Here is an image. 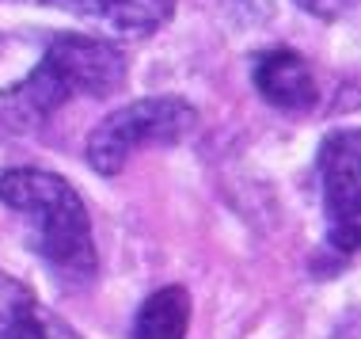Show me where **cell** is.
Returning a JSON list of instances; mask_svg holds the SVG:
<instances>
[{"label":"cell","mask_w":361,"mask_h":339,"mask_svg":"<svg viewBox=\"0 0 361 339\" xmlns=\"http://www.w3.org/2000/svg\"><path fill=\"white\" fill-rule=\"evenodd\" d=\"M0 202L27 221V240L65 278L95 275V240L84 198L69 179L46 168L0 172Z\"/></svg>","instance_id":"obj_2"},{"label":"cell","mask_w":361,"mask_h":339,"mask_svg":"<svg viewBox=\"0 0 361 339\" xmlns=\"http://www.w3.org/2000/svg\"><path fill=\"white\" fill-rule=\"evenodd\" d=\"M251 84L270 107L278 111H312L319 100L316 76H312L308 61L297 50H267L255 57L251 69Z\"/></svg>","instance_id":"obj_5"},{"label":"cell","mask_w":361,"mask_h":339,"mask_svg":"<svg viewBox=\"0 0 361 339\" xmlns=\"http://www.w3.org/2000/svg\"><path fill=\"white\" fill-rule=\"evenodd\" d=\"M126 84V54L114 42L87 35H61L19 84L0 88V130L31 133L76 95L118 92Z\"/></svg>","instance_id":"obj_1"},{"label":"cell","mask_w":361,"mask_h":339,"mask_svg":"<svg viewBox=\"0 0 361 339\" xmlns=\"http://www.w3.org/2000/svg\"><path fill=\"white\" fill-rule=\"evenodd\" d=\"M190 328V294L187 286H160L145 297L133 316V339H187Z\"/></svg>","instance_id":"obj_8"},{"label":"cell","mask_w":361,"mask_h":339,"mask_svg":"<svg viewBox=\"0 0 361 339\" xmlns=\"http://www.w3.org/2000/svg\"><path fill=\"white\" fill-rule=\"evenodd\" d=\"M198 122V111L179 95H149L118 107L87 133L84 157L99 176H118L145 145H175Z\"/></svg>","instance_id":"obj_3"},{"label":"cell","mask_w":361,"mask_h":339,"mask_svg":"<svg viewBox=\"0 0 361 339\" xmlns=\"http://www.w3.org/2000/svg\"><path fill=\"white\" fill-rule=\"evenodd\" d=\"M0 339H80L16 275L0 270Z\"/></svg>","instance_id":"obj_7"},{"label":"cell","mask_w":361,"mask_h":339,"mask_svg":"<svg viewBox=\"0 0 361 339\" xmlns=\"http://www.w3.org/2000/svg\"><path fill=\"white\" fill-rule=\"evenodd\" d=\"M297 4L305 8L308 16L327 19V23H331V19H343V16L350 12V8L357 4V0H297Z\"/></svg>","instance_id":"obj_9"},{"label":"cell","mask_w":361,"mask_h":339,"mask_svg":"<svg viewBox=\"0 0 361 339\" xmlns=\"http://www.w3.org/2000/svg\"><path fill=\"white\" fill-rule=\"evenodd\" d=\"M357 130H335L319 153V179H324V210H327V240L343 256L357 248L361 225V176H357Z\"/></svg>","instance_id":"obj_4"},{"label":"cell","mask_w":361,"mask_h":339,"mask_svg":"<svg viewBox=\"0 0 361 339\" xmlns=\"http://www.w3.org/2000/svg\"><path fill=\"white\" fill-rule=\"evenodd\" d=\"M31 4L95 19L122 35H152L175 16V0H31Z\"/></svg>","instance_id":"obj_6"}]
</instances>
